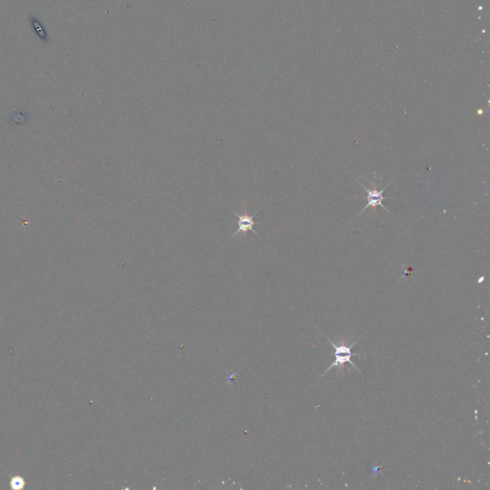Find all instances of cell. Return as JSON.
I'll list each match as a JSON object with an SVG mask.
<instances>
[{"mask_svg":"<svg viewBox=\"0 0 490 490\" xmlns=\"http://www.w3.org/2000/svg\"><path fill=\"white\" fill-rule=\"evenodd\" d=\"M12 484H13V486H14L15 488H18V486H17L18 484H19L20 486L24 485V481H22V480H20V479H18V478H15V479L12 481Z\"/></svg>","mask_w":490,"mask_h":490,"instance_id":"cell-4","label":"cell"},{"mask_svg":"<svg viewBox=\"0 0 490 490\" xmlns=\"http://www.w3.org/2000/svg\"><path fill=\"white\" fill-rule=\"evenodd\" d=\"M329 341H330V343L333 345V348L335 349V361L333 362L332 365L329 367V369H326V371L324 372L323 375H321V377L324 376V374H326L328 372H330L331 370H333L334 367H336L337 369H342L343 365H344L345 363H347V362L350 363L351 365L353 366L354 369L358 370L356 365H355V364L352 362V360H351L352 356H360V354L353 353V352L351 351V348H353V346L355 345V342L352 343V344H349V346H348L349 344H346V343H344V344H342V345H335L333 341L330 340V339H329ZM358 371H359V370H358Z\"/></svg>","mask_w":490,"mask_h":490,"instance_id":"cell-2","label":"cell"},{"mask_svg":"<svg viewBox=\"0 0 490 490\" xmlns=\"http://www.w3.org/2000/svg\"><path fill=\"white\" fill-rule=\"evenodd\" d=\"M243 206H244V214H243V215L238 214L236 211L233 210L232 208L229 207V209L231 210L233 214L236 215L237 217H238V230L233 234L231 238L229 239V241H231L234 238H236L238 235H241V234L243 235L244 238H246V237H247V233L250 232V231L254 233V235H256L258 238H259L258 233L254 229V227H255V225L260 223V222L255 220V217L260 213L262 209H259L258 211H257L254 215L250 216L249 214L247 213V203H246L245 200H243Z\"/></svg>","mask_w":490,"mask_h":490,"instance_id":"cell-1","label":"cell"},{"mask_svg":"<svg viewBox=\"0 0 490 490\" xmlns=\"http://www.w3.org/2000/svg\"><path fill=\"white\" fill-rule=\"evenodd\" d=\"M360 184H361V186L364 188V190H365V191H367V193H368V195H367V200H368V201H367V204H366L365 207L363 208V210L361 211L360 214H363L368 208L372 207L374 209V208H376L377 206H381L385 211H387V212L389 213L388 209L384 206L383 201L386 200H390V198L384 197L383 193H384V191L387 190V188L389 187L390 184H388L386 187L383 188V190H380V191H378L377 189L370 190V189H368L367 187H365L362 183H360Z\"/></svg>","mask_w":490,"mask_h":490,"instance_id":"cell-3","label":"cell"}]
</instances>
